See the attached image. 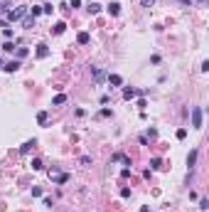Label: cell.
I'll list each match as a JSON object with an SVG mask.
<instances>
[{"mask_svg": "<svg viewBox=\"0 0 209 212\" xmlns=\"http://www.w3.org/2000/svg\"><path fill=\"white\" fill-rule=\"evenodd\" d=\"M192 128H202V108L192 106Z\"/></svg>", "mask_w": 209, "mask_h": 212, "instance_id": "3", "label": "cell"}, {"mask_svg": "<svg viewBox=\"0 0 209 212\" xmlns=\"http://www.w3.org/2000/svg\"><path fill=\"white\" fill-rule=\"evenodd\" d=\"M108 84H111V86H121V84H123V79H121L118 74H108Z\"/></svg>", "mask_w": 209, "mask_h": 212, "instance_id": "11", "label": "cell"}, {"mask_svg": "<svg viewBox=\"0 0 209 212\" xmlns=\"http://www.w3.org/2000/svg\"><path fill=\"white\" fill-rule=\"evenodd\" d=\"M52 10H54V5H52V2H47V5H42V12H47V15H52Z\"/></svg>", "mask_w": 209, "mask_h": 212, "instance_id": "22", "label": "cell"}, {"mask_svg": "<svg viewBox=\"0 0 209 212\" xmlns=\"http://www.w3.org/2000/svg\"><path fill=\"white\" fill-rule=\"evenodd\" d=\"M64 101H67V96H64V94H57V96L52 99V104H54V106H62Z\"/></svg>", "mask_w": 209, "mask_h": 212, "instance_id": "14", "label": "cell"}, {"mask_svg": "<svg viewBox=\"0 0 209 212\" xmlns=\"http://www.w3.org/2000/svg\"><path fill=\"white\" fill-rule=\"evenodd\" d=\"M111 163H123V165L128 168V165H131V158L123 155V153H113V155H111Z\"/></svg>", "mask_w": 209, "mask_h": 212, "instance_id": "4", "label": "cell"}, {"mask_svg": "<svg viewBox=\"0 0 209 212\" xmlns=\"http://www.w3.org/2000/svg\"><path fill=\"white\" fill-rule=\"evenodd\" d=\"M37 121L44 126V123H47V111H39V113H37Z\"/></svg>", "mask_w": 209, "mask_h": 212, "instance_id": "21", "label": "cell"}, {"mask_svg": "<svg viewBox=\"0 0 209 212\" xmlns=\"http://www.w3.org/2000/svg\"><path fill=\"white\" fill-rule=\"evenodd\" d=\"M64 30H67V22H57V25H54V32H57V35H62Z\"/></svg>", "mask_w": 209, "mask_h": 212, "instance_id": "16", "label": "cell"}, {"mask_svg": "<svg viewBox=\"0 0 209 212\" xmlns=\"http://www.w3.org/2000/svg\"><path fill=\"white\" fill-rule=\"evenodd\" d=\"M199 207H202V210H207V207H209V200H207V197H202V200H199Z\"/></svg>", "mask_w": 209, "mask_h": 212, "instance_id": "26", "label": "cell"}, {"mask_svg": "<svg viewBox=\"0 0 209 212\" xmlns=\"http://www.w3.org/2000/svg\"><path fill=\"white\" fill-rule=\"evenodd\" d=\"M15 54H17V59L27 57V47H17V49H15Z\"/></svg>", "mask_w": 209, "mask_h": 212, "instance_id": "17", "label": "cell"}, {"mask_svg": "<svg viewBox=\"0 0 209 212\" xmlns=\"http://www.w3.org/2000/svg\"><path fill=\"white\" fill-rule=\"evenodd\" d=\"M49 177H52V180H54V182H57V185H64V182H67V180H69V173H59V170H57V168H52V170H49Z\"/></svg>", "mask_w": 209, "mask_h": 212, "instance_id": "2", "label": "cell"}, {"mask_svg": "<svg viewBox=\"0 0 209 212\" xmlns=\"http://www.w3.org/2000/svg\"><path fill=\"white\" fill-rule=\"evenodd\" d=\"M133 96H138V89H133V86H126V89H123V99H126V101H131Z\"/></svg>", "mask_w": 209, "mask_h": 212, "instance_id": "9", "label": "cell"}, {"mask_svg": "<svg viewBox=\"0 0 209 212\" xmlns=\"http://www.w3.org/2000/svg\"><path fill=\"white\" fill-rule=\"evenodd\" d=\"M27 12H30V15H32V17H37V15H39V12H42V7H39V5H32V7H30V10H27Z\"/></svg>", "mask_w": 209, "mask_h": 212, "instance_id": "19", "label": "cell"}, {"mask_svg": "<svg viewBox=\"0 0 209 212\" xmlns=\"http://www.w3.org/2000/svg\"><path fill=\"white\" fill-rule=\"evenodd\" d=\"M180 2H182V5H189V0H180Z\"/></svg>", "mask_w": 209, "mask_h": 212, "instance_id": "31", "label": "cell"}, {"mask_svg": "<svg viewBox=\"0 0 209 212\" xmlns=\"http://www.w3.org/2000/svg\"><path fill=\"white\" fill-rule=\"evenodd\" d=\"M177 138H180V141H185V138H187V131H185V128H180V131H177Z\"/></svg>", "mask_w": 209, "mask_h": 212, "instance_id": "25", "label": "cell"}, {"mask_svg": "<svg viewBox=\"0 0 209 212\" xmlns=\"http://www.w3.org/2000/svg\"><path fill=\"white\" fill-rule=\"evenodd\" d=\"M197 155H199V153H197V148H192V150H189V155H187V168H189V170L194 168V163H197Z\"/></svg>", "mask_w": 209, "mask_h": 212, "instance_id": "5", "label": "cell"}, {"mask_svg": "<svg viewBox=\"0 0 209 212\" xmlns=\"http://www.w3.org/2000/svg\"><path fill=\"white\" fill-rule=\"evenodd\" d=\"M17 69H20V59H12L5 64V71H17Z\"/></svg>", "mask_w": 209, "mask_h": 212, "instance_id": "12", "label": "cell"}, {"mask_svg": "<svg viewBox=\"0 0 209 212\" xmlns=\"http://www.w3.org/2000/svg\"><path fill=\"white\" fill-rule=\"evenodd\" d=\"M76 42H79V44H89V42H91V35H89V32H79V35H76Z\"/></svg>", "mask_w": 209, "mask_h": 212, "instance_id": "10", "label": "cell"}, {"mask_svg": "<svg viewBox=\"0 0 209 212\" xmlns=\"http://www.w3.org/2000/svg\"><path fill=\"white\" fill-rule=\"evenodd\" d=\"M99 10H101V5H99V2H91V5H89V12H91V15H96Z\"/></svg>", "mask_w": 209, "mask_h": 212, "instance_id": "20", "label": "cell"}, {"mask_svg": "<svg viewBox=\"0 0 209 212\" xmlns=\"http://www.w3.org/2000/svg\"><path fill=\"white\" fill-rule=\"evenodd\" d=\"M150 168H153V170L162 168V160H160V158H153V160H150Z\"/></svg>", "mask_w": 209, "mask_h": 212, "instance_id": "18", "label": "cell"}, {"mask_svg": "<svg viewBox=\"0 0 209 212\" xmlns=\"http://www.w3.org/2000/svg\"><path fill=\"white\" fill-rule=\"evenodd\" d=\"M101 116H104V118H108V116H113V111H111V108H101Z\"/></svg>", "mask_w": 209, "mask_h": 212, "instance_id": "27", "label": "cell"}, {"mask_svg": "<svg viewBox=\"0 0 209 212\" xmlns=\"http://www.w3.org/2000/svg\"><path fill=\"white\" fill-rule=\"evenodd\" d=\"M32 170H42V160H39V158L32 160Z\"/></svg>", "mask_w": 209, "mask_h": 212, "instance_id": "24", "label": "cell"}, {"mask_svg": "<svg viewBox=\"0 0 209 212\" xmlns=\"http://www.w3.org/2000/svg\"><path fill=\"white\" fill-rule=\"evenodd\" d=\"M140 2H143V7H150V5L155 2V0H140Z\"/></svg>", "mask_w": 209, "mask_h": 212, "instance_id": "30", "label": "cell"}, {"mask_svg": "<svg viewBox=\"0 0 209 212\" xmlns=\"http://www.w3.org/2000/svg\"><path fill=\"white\" fill-rule=\"evenodd\" d=\"M47 54H49V47H47L44 42H39V44H37V57H39V59H44Z\"/></svg>", "mask_w": 209, "mask_h": 212, "instance_id": "8", "label": "cell"}, {"mask_svg": "<svg viewBox=\"0 0 209 212\" xmlns=\"http://www.w3.org/2000/svg\"><path fill=\"white\" fill-rule=\"evenodd\" d=\"M27 10H30L27 5H20L17 10H10V12H7V22H15V20H20V17H25V15H27Z\"/></svg>", "mask_w": 209, "mask_h": 212, "instance_id": "1", "label": "cell"}, {"mask_svg": "<svg viewBox=\"0 0 209 212\" xmlns=\"http://www.w3.org/2000/svg\"><path fill=\"white\" fill-rule=\"evenodd\" d=\"M108 12L111 15H118L121 12V2H108Z\"/></svg>", "mask_w": 209, "mask_h": 212, "instance_id": "13", "label": "cell"}, {"mask_svg": "<svg viewBox=\"0 0 209 212\" xmlns=\"http://www.w3.org/2000/svg\"><path fill=\"white\" fill-rule=\"evenodd\" d=\"M199 2H204V0H199Z\"/></svg>", "mask_w": 209, "mask_h": 212, "instance_id": "32", "label": "cell"}, {"mask_svg": "<svg viewBox=\"0 0 209 212\" xmlns=\"http://www.w3.org/2000/svg\"><path fill=\"white\" fill-rule=\"evenodd\" d=\"M91 74H94V81H96V84H101V81L106 79V71L99 69V67H94V69H91Z\"/></svg>", "mask_w": 209, "mask_h": 212, "instance_id": "6", "label": "cell"}, {"mask_svg": "<svg viewBox=\"0 0 209 212\" xmlns=\"http://www.w3.org/2000/svg\"><path fill=\"white\" fill-rule=\"evenodd\" d=\"M91 163V155H81V165H89Z\"/></svg>", "mask_w": 209, "mask_h": 212, "instance_id": "28", "label": "cell"}, {"mask_svg": "<svg viewBox=\"0 0 209 212\" xmlns=\"http://www.w3.org/2000/svg\"><path fill=\"white\" fill-rule=\"evenodd\" d=\"M35 145H37V141H35V138H32V141H25V143H22V148H20V153H22V155H27V153H30V150H32Z\"/></svg>", "mask_w": 209, "mask_h": 212, "instance_id": "7", "label": "cell"}, {"mask_svg": "<svg viewBox=\"0 0 209 212\" xmlns=\"http://www.w3.org/2000/svg\"><path fill=\"white\" fill-rule=\"evenodd\" d=\"M2 49H5V52H15V49H17V47H15V44H12V42H5V44H2Z\"/></svg>", "mask_w": 209, "mask_h": 212, "instance_id": "23", "label": "cell"}, {"mask_svg": "<svg viewBox=\"0 0 209 212\" xmlns=\"http://www.w3.org/2000/svg\"><path fill=\"white\" fill-rule=\"evenodd\" d=\"M22 25H25V27H35V17H32V15H25Z\"/></svg>", "mask_w": 209, "mask_h": 212, "instance_id": "15", "label": "cell"}, {"mask_svg": "<svg viewBox=\"0 0 209 212\" xmlns=\"http://www.w3.org/2000/svg\"><path fill=\"white\" fill-rule=\"evenodd\" d=\"M121 197H131V187H123L121 190Z\"/></svg>", "mask_w": 209, "mask_h": 212, "instance_id": "29", "label": "cell"}]
</instances>
